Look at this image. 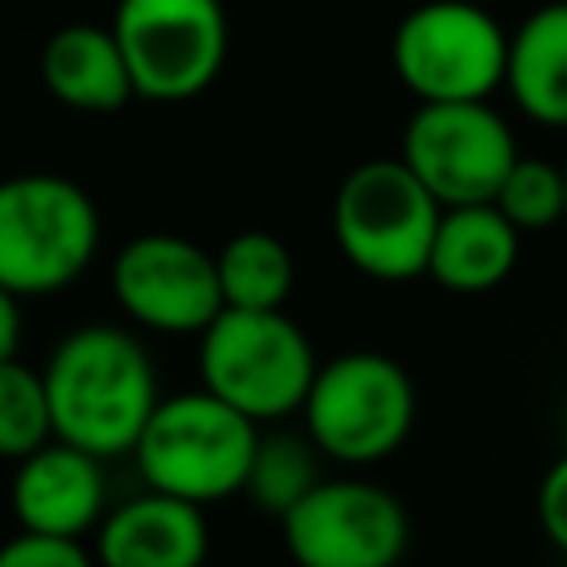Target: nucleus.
Listing matches in <instances>:
<instances>
[{"label":"nucleus","mask_w":567,"mask_h":567,"mask_svg":"<svg viewBox=\"0 0 567 567\" xmlns=\"http://www.w3.org/2000/svg\"><path fill=\"white\" fill-rule=\"evenodd\" d=\"M40 372L53 439L97 461L133 456L151 412L164 399L151 350L115 323H84L66 332Z\"/></svg>","instance_id":"nucleus-1"},{"label":"nucleus","mask_w":567,"mask_h":567,"mask_svg":"<svg viewBox=\"0 0 567 567\" xmlns=\"http://www.w3.org/2000/svg\"><path fill=\"white\" fill-rule=\"evenodd\" d=\"M102 213L62 173L0 177V288L18 301L71 288L97 257Z\"/></svg>","instance_id":"nucleus-2"},{"label":"nucleus","mask_w":567,"mask_h":567,"mask_svg":"<svg viewBox=\"0 0 567 567\" xmlns=\"http://www.w3.org/2000/svg\"><path fill=\"white\" fill-rule=\"evenodd\" d=\"M257 439L261 425H252L208 390H182L164 394L151 412L133 447V465L146 492L204 509L213 501L244 492Z\"/></svg>","instance_id":"nucleus-3"},{"label":"nucleus","mask_w":567,"mask_h":567,"mask_svg":"<svg viewBox=\"0 0 567 567\" xmlns=\"http://www.w3.org/2000/svg\"><path fill=\"white\" fill-rule=\"evenodd\" d=\"M439 221L443 204L399 155L354 164L332 195V239L341 257L381 284H403L430 270Z\"/></svg>","instance_id":"nucleus-4"},{"label":"nucleus","mask_w":567,"mask_h":567,"mask_svg":"<svg viewBox=\"0 0 567 567\" xmlns=\"http://www.w3.org/2000/svg\"><path fill=\"white\" fill-rule=\"evenodd\" d=\"M315 372V346L284 310H221L199 337V390H208L252 425L301 412Z\"/></svg>","instance_id":"nucleus-5"},{"label":"nucleus","mask_w":567,"mask_h":567,"mask_svg":"<svg viewBox=\"0 0 567 567\" xmlns=\"http://www.w3.org/2000/svg\"><path fill=\"white\" fill-rule=\"evenodd\" d=\"M301 421L319 456L377 465L408 443L416 425V385L399 359L381 350H346L319 363Z\"/></svg>","instance_id":"nucleus-6"},{"label":"nucleus","mask_w":567,"mask_h":567,"mask_svg":"<svg viewBox=\"0 0 567 567\" xmlns=\"http://www.w3.org/2000/svg\"><path fill=\"white\" fill-rule=\"evenodd\" d=\"M390 66L416 106L487 102L505 89L509 31L474 0H421L390 35Z\"/></svg>","instance_id":"nucleus-7"},{"label":"nucleus","mask_w":567,"mask_h":567,"mask_svg":"<svg viewBox=\"0 0 567 567\" xmlns=\"http://www.w3.org/2000/svg\"><path fill=\"white\" fill-rule=\"evenodd\" d=\"M111 31L146 102H190L226 66L230 18L221 0H120Z\"/></svg>","instance_id":"nucleus-8"},{"label":"nucleus","mask_w":567,"mask_h":567,"mask_svg":"<svg viewBox=\"0 0 567 567\" xmlns=\"http://www.w3.org/2000/svg\"><path fill=\"white\" fill-rule=\"evenodd\" d=\"M399 159L443 208H470L496 199L505 173L518 164V142L496 106L443 102L408 115Z\"/></svg>","instance_id":"nucleus-9"},{"label":"nucleus","mask_w":567,"mask_h":567,"mask_svg":"<svg viewBox=\"0 0 567 567\" xmlns=\"http://www.w3.org/2000/svg\"><path fill=\"white\" fill-rule=\"evenodd\" d=\"M279 536L297 567H399L412 523L403 501L381 483L323 478L279 518Z\"/></svg>","instance_id":"nucleus-10"},{"label":"nucleus","mask_w":567,"mask_h":567,"mask_svg":"<svg viewBox=\"0 0 567 567\" xmlns=\"http://www.w3.org/2000/svg\"><path fill=\"white\" fill-rule=\"evenodd\" d=\"M115 306L146 332L204 337L221 306L217 257L173 230L133 235L111 261Z\"/></svg>","instance_id":"nucleus-11"},{"label":"nucleus","mask_w":567,"mask_h":567,"mask_svg":"<svg viewBox=\"0 0 567 567\" xmlns=\"http://www.w3.org/2000/svg\"><path fill=\"white\" fill-rule=\"evenodd\" d=\"M9 509H13L22 532L58 536V540H84L106 518L102 461L53 439L35 456L18 461L13 483H9Z\"/></svg>","instance_id":"nucleus-12"},{"label":"nucleus","mask_w":567,"mask_h":567,"mask_svg":"<svg viewBox=\"0 0 567 567\" xmlns=\"http://www.w3.org/2000/svg\"><path fill=\"white\" fill-rule=\"evenodd\" d=\"M93 549L102 567H204L213 536L199 505L142 492L106 509Z\"/></svg>","instance_id":"nucleus-13"},{"label":"nucleus","mask_w":567,"mask_h":567,"mask_svg":"<svg viewBox=\"0 0 567 567\" xmlns=\"http://www.w3.org/2000/svg\"><path fill=\"white\" fill-rule=\"evenodd\" d=\"M40 84L80 115H115L137 97L115 31L97 22H66L49 31L40 44Z\"/></svg>","instance_id":"nucleus-14"},{"label":"nucleus","mask_w":567,"mask_h":567,"mask_svg":"<svg viewBox=\"0 0 567 567\" xmlns=\"http://www.w3.org/2000/svg\"><path fill=\"white\" fill-rule=\"evenodd\" d=\"M518 248H523V235L492 204L443 208V221H439L425 275L443 292L478 297V292L501 288L514 275Z\"/></svg>","instance_id":"nucleus-15"},{"label":"nucleus","mask_w":567,"mask_h":567,"mask_svg":"<svg viewBox=\"0 0 567 567\" xmlns=\"http://www.w3.org/2000/svg\"><path fill=\"white\" fill-rule=\"evenodd\" d=\"M505 89L527 120L567 128V0L532 9L509 31Z\"/></svg>","instance_id":"nucleus-16"},{"label":"nucleus","mask_w":567,"mask_h":567,"mask_svg":"<svg viewBox=\"0 0 567 567\" xmlns=\"http://www.w3.org/2000/svg\"><path fill=\"white\" fill-rule=\"evenodd\" d=\"M213 257H217V284H221V306L226 310L270 315V310H284V301L292 297L297 261H292V248L279 235L239 230Z\"/></svg>","instance_id":"nucleus-17"},{"label":"nucleus","mask_w":567,"mask_h":567,"mask_svg":"<svg viewBox=\"0 0 567 567\" xmlns=\"http://www.w3.org/2000/svg\"><path fill=\"white\" fill-rule=\"evenodd\" d=\"M319 483H323V474H319V447H315L306 434L266 430V434L257 439L244 496H248L261 514L284 518V514H292Z\"/></svg>","instance_id":"nucleus-18"},{"label":"nucleus","mask_w":567,"mask_h":567,"mask_svg":"<svg viewBox=\"0 0 567 567\" xmlns=\"http://www.w3.org/2000/svg\"><path fill=\"white\" fill-rule=\"evenodd\" d=\"M49 443H53V412H49L44 372L27 368L22 359L0 363V456L18 465Z\"/></svg>","instance_id":"nucleus-19"},{"label":"nucleus","mask_w":567,"mask_h":567,"mask_svg":"<svg viewBox=\"0 0 567 567\" xmlns=\"http://www.w3.org/2000/svg\"><path fill=\"white\" fill-rule=\"evenodd\" d=\"M492 208L518 235L563 226L567 221V173H563V164H549V159H536V155H518V164L505 173Z\"/></svg>","instance_id":"nucleus-20"},{"label":"nucleus","mask_w":567,"mask_h":567,"mask_svg":"<svg viewBox=\"0 0 567 567\" xmlns=\"http://www.w3.org/2000/svg\"><path fill=\"white\" fill-rule=\"evenodd\" d=\"M97 558L84 549V540H58L18 532L0 545V567H93Z\"/></svg>","instance_id":"nucleus-21"},{"label":"nucleus","mask_w":567,"mask_h":567,"mask_svg":"<svg viewBox=\"0 0 567 567\" xmlns=\"http://www.w3.org/2000/svg\"><path fill=\"white\" fill-rule=\"evenodd\" d=\"M536 523L549 536V545L567 554V452L540 474V487H536Z\"/></svg>","instance_id":"nucleus-22"},{"label":"nucleus","mask_w":567,"mask_h":567,"mask_svg":"<svg viewBox=\"0 0 567 567\" xmlns=\"http://www.w3.org/2000/svg\"><path fill=\"white\" fill-rule=\"evenodd\" d=\"M18 341H22V301L0 288V363L18 359Z\"/></svg>","instance_id":"nucleus-23"},{"label":"nucleus","mask_w":567,"mask_h":567,"mask_svg":"<svg viewBox=\"0 0 567 567\" xmlns=\"http://www.w3.org/2000/svg\"><path fill=\"white\" fill-rule=\"evenodd\" d=\"M563 173H567V164H563ZM563 226H567V221H563Z\"/></svg>","instance_id":"nucleus-24"}]
</instances>
